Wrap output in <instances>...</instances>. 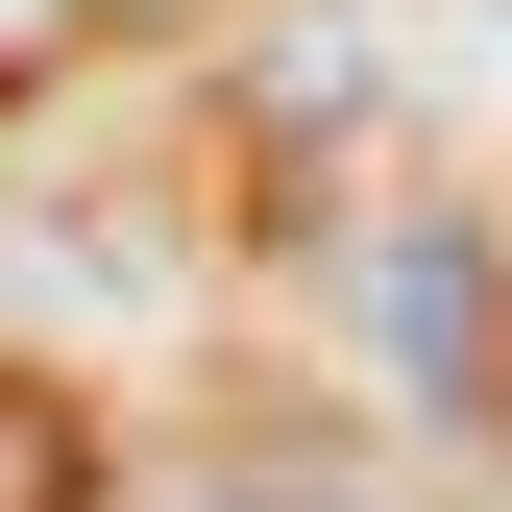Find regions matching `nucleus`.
Returning a JSON list of instances; mask_svg holds the SVG:
<instances>
[{
	"label": "nucleus",
	"mask_w": 512,
	"mask_h": 512,
	"mask_svg": "<svg viewBox=\"0 0 512 512\" xmlns=\"http://www.w3.org/2000/svg\"><path fill=\"white\" fill-rule=\"evenodd\" d=\"M342 293H366V366H391L415 415H512V269H488V220H439V196L366 220Z\"/></svg>",
	"instance_id": "f257e3e1"
},
{
	"label": "nucleus",
	"mask_w": 512,
	"mask_h": 512,
	"mask_svg": "<svg viewBox=\"0 0 512 512\" xmlns=\"http://www.w3.org/2000/svg\"><path fill=\"white\" fill-rule=\"evenodd\" d=\"M74 25H98V0H0V98H25V74H49Z\"/></svg>",
	"instance_id": "f03ea898"
},
{
	"label": "nucleus",
	"mask_w": 512,
	"mask_h": 512,
	"mask_svg": "<svg viewBox=\"0 0 512 512\" xmlns=\"http://www.w3.org/2000/svg\"><path fill=\"white\" fill-rule=\"evenodd\" d=\"M244 512H391V488H342V464H269V488H244Z\"/></svg>",
	"instance_id": "7ed1b4c3"
}]
</instances>
